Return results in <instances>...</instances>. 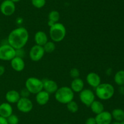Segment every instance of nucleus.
<instances>
[{
  "instance_id": "obj_35",
  "label": "nucleus",
  "mask_w": 124,
  "mask_h": 124,
  "mask_svg": "<svg viewBox=\"0 0 124 124\" xmlns=\"http://www.w3.org/2000/svg\"><path fill=\"white\" fill-rule=\"evenodd\" d=\"M120 124H124V120H122V121L120 122Z\"/></svg>"
},
{
  "instance_id": "obj_20",
  "label": "nucleus",
  "mask_w": 124,
  "mask_h": 124,
  "mask_svg": "<svg viewBox=\"0 0 124 124\" xmlns=\"http://www.w3.org/2000/svg\"><path fill=\"white\" fill-rule=\"evenodd\" d=\"M91 110L96 115L104 111V105L101 101L94 100L90 106Z\"/></svg>"
},
{
  "instance_id": "obj_5",
  "label": "nucleus",
  "mask_w": 124,
  "mask_h": 124,
  "mask_svg": "<svg viewBox=\"0 0 124 124\" xmlns=\"http://www.w3.org/2000/svg\"><path fill=\"white\" fill-rule=\"evenodd\" d=\"M25 88L30 94H36L43 90V81L36 77H30L25 81Z\"/></svg>"
},
{
  "instance_id": "obj_11",
  "label": "nucleus",
  "mask_w": 124,
  "mask_h": 124,
  "mask_svg": "<svg viewBox=\"0 0 124 124\" xmlns=\"http://www.w3.org/2000/svg\"><path fill=\"white\" fill-rule=\"evenodd\" d=\"M94 118L96 124H111L113 119L111 113L105 110L99 114H96Z\"/></svg>"
},
{
  "instance_id": "obj_19",
  "label": "nucleus",
  "mask_w": 124,
  "mask_h": 124,
  "mask_svg": "<svg viewBox=\"0 0 124 124\" xmlns=\"http://www.w3.org/2000/svg\"><path fill=\"white\" fill-rule=\"evenodd\" d=\"M70 88H71V89L74 92L79 93L81 91H82L84 89V82L79 77L74 79L71 82Z\"/></svg>"
},
{
  "instance_id": "obj_29",
  "label": "nucleus",
  "mask_w": 124,
  "mask_h": 124,
  "mask_svg": "<svg viewBox=\"0 0 124 124\" xmlns=\"http://www.w3.org/2000/svg\"><path fill=\"white\" fill-rule=\"evenodd\" d=\"M19 94H20L21 97H26V98H29V96L30 94V92H29V91L25 88L24 89H21Z\"/></svg>"
},
{
  "instance_id": "obj_26",
  "label": "nucleus",
  "mask_w": 124,
  "mask_h": 124,
  "mask_svg": "<svg viewBox=\"0 0 124 124\" xmlns=\"http://www.w3.org/2000/svg\"><path fill=\"white\" fill-rule=\"evenodd\" d=\"M31 4L35 7L37 9H41L46 4V0H31Z\"/></svg>"
},
{
  "instance_id": "obj_33",
  "label": "nucleus",
  "mask_w": 124,
  "mask_h": 124,
  "mask_svg": "<svg viewBox=\"0 0 124 124\" xmlns=\"http://www.w3.org/2000/svg\"><path fill=\"white\" fill-rule=\"evenodd\" d=\"M120 124V122L115 121V122H114L113 123H112V124Z\"/></svg>"
},
{
  "instance_id": "obj_36",
  "label": "nucleus",
  "mask_w": 124,
  "mask_h": 124,
  "mask_svg": "<svg viewBox=\"0 0 124 124\" xmlns=\"http://www.w3.org/2000/svg\"><path fill=\"white\" fill-rule=\"evenodd\" d=\"M66 124V123H65V124Z\"/></svg>"
},
{
  "instance_id": "obj_14",
  "label": "nucleus",
  "mask_w": 124,
  "mask_h": 124,
  "mask_svg": "<svg viewBox=\"0 0 124 124\" xmlns=\"http://www.w3.org/2000/svg\"><path fill=\"white\" fill-rule=\"evenodd\" d=\"M11 67L16 72H21L25 68V62L22 57L16 56L10 61Z\"/></svg>"
},
{
  "instance_id": "obj_13",
  "label": "nucleus",
  "mask_w": 124,
  "mask_h": 124,
  "mask_svg": "<svg viewBox=\"0 0 124 124\" xmlns=\"http://www.w3.org/2000/svg\"><path fill=\"white\" fill-rule=\"evenodd\" d=\"M59 88L57 83L53 80L46 79L43 80V90L48 93L54 94Z\"/></svg>"
},
{
  "instance_id": "obj_4",
  "label": "nucleus",
  "mask_w": 124,
  "mask_h": 124,
  "mask_svg": "<svg viewBox=\"0 0 124 124\" xmlns=\"http://www.w3.org/2000/svg\"><path fill=\"white\" fill-rule=\"evenodd\" d=\"M66 34L67 30L65 27L64 24L59 22L50 27V37L52 41L54 43H59L62 41L66 36Z\"/></svg>"
},
{
  "instance_id": "obj_10",
  "label": "nucleus",
  "mask_w": 124,
  "mask_h": 124,
  "mask_svg": "<svg viewBox=\"0 0 124 124\" xmlns=\"http://www.w3.org/2000/svg\"><path fill=\"white\" fill-rule=\"evenodd\" d=\"M16 10L15 4L11 0H4L0 5V11L5 16H11Z\"/></svg>"
},
{
  "instance_id": "obj_25",
  "label": "nucleus",
  "mask_w": 124,
  "mask_h": 124,
  "mask_svg": "<svg viewBox=\"0 0 124 124\" xmlns=\"http://www.w3.org/2000/svg\"><path fill=\"white\" fill-rule=\"evenodd\" d=\"M67 108L68 110L71 113H75L78 111L79 106L78 103L75 101L71 100L68 103H67Z\"/></svg>"
},
{
  "instance_id": "obj_32",
  "label": "nucleus",
  "mask_w": 124,
  "mask_h": 124,
  "mask_svg": "<svg viewBox=\"0 0 124 124\" xmlns=\"http://www.w3.org/2000/svg\"><path fill=\"white\" fill-rule=\"evenodd\" d=\"M5 67L2 65H0V77L2 76L5 72Z\"/></svg>"
},
{
  "instance_id": "obj_2",
  "label": "nucleus",
  "mask_w": 124,
  "mask_h": 124,
  "mask_svg": "<svg viewBox=\"0 0 124 124\" xmlns=\"http://www.w3.org/2000/svg\"><path fill=\"white\" fill-rule=\"evenodd\" d=\"M75 92L69 86H62L59 88L54 93V98L56 100L62 104H67L70 101L73 100Z\"/></svg>"
},
{
  "instance_id": "obj_12",
  "label": "nucleus",
  "mask_w": 124,
  "mask_h": 124,
  "mask_svg": "<svg viewBox=\"0 0 124 124\" xmlns=\"http://www.w3.org/2000/svg\"><path fill=\"white\" fill-rule=\"evenodd\" d=\"M87 83L92 87L96 88L101 83V79L99 74L94 72H91L87 74L86 77Z\"/></svg>"
},
{
  "instance_id": "obj_7",
  "label": "nucleus",
  "mask_w": 124,
  "mask_h": 124,
  "mask_svg": "<svg viewBox=\"0 0 124 124\" xmlns=\"http://www.w3.org/2000/svg\"><path fill=\"white\" fill-rule=\"evenodd\" d=\"M95 94L90 89H84L79 92V99L84 105L90 107L95 100Z\"/></svg>"
},
{
  "instance_id": "obj_34",
  "label": "nucleus",
  "mask_w": 124,
  "mask_h": 124,
  "mask_svg": "<svg viewBox=\"0 0 124 124\" xmlns=\"http://www.w3.org/2000/svg\"><path fill=\"white\" fill-rule=\"evenodd\" d=\"M11 1H13V2H14V3H15V2H19V1H20L21 0H11Z\"/></svg>"
},
{
  "instance_id": "obj_28",
  "label": "nucleus",
  "mask_w": 124,
  "mask_h": 124,
  "mask_svg": "<svg viewBox=\"0 0 124 124\" xmlns=\"http://www.w3.org/2000/svg\"><path fill=\"white\" fill-rule=\"evenodd\" d=\"M70 75L73 79L79 78L80 76V71L78 69L76 68H72L70 71Z\"/></svg>"
},
{
  "instance_id": "obj_21",
  "label": "nucleus",
  "mask_w": 124,
  "mask_h": 124,
  "mask_svg": "<svg viewBox=\"0 0 124 124\" xmlns=\"http://www.w3.org/2000/svg\"><path fill=\"white\" fill-rule=\"evenodd\" d=\"M113 119L117 122H121L124 120V111L121 108H116L111 112Z\"/></svg>"
},
{
  "instance_id": "obj_15",
  "label": "nucleus",
  "mask_w": 124,
  "mask_h": 124,
  "mask_svg": "<svg viewBox=\"0 0 124 124\" xmlns=\"http://www.w3.org/2000/svg\"><path fill=\"white\" fill-rule=\"evenodd\" d=\"M36 103L41 106L45 105L50 100V94L44 90H42L36 94L35 97Z\"/></svg>"
},
{
  "instance_id": "obj_22",
  "label": "nucleus",
  "mask_w": 124,
  "mask_h": 124,
  "mask_svg": "<svg viewBox=\"0 0 124 124\" xmlns=\"http://www.w3.org/2000/svg\"><path fill=\"white\" fill-rule=\"evenodd\" d=\"M114 80L116 85L119 86L124 85V70H120L115 74Z\"/></svg>"
},
{
  "instance_id": "obj_18",
  "label": "nucleus",
  "mask_w": 124,
  "mask_h": 124,
  "mask_svg": "<svg viewBox=\"0 0 124 124\" xmlns=\"http://www.w3.org/2000/svg\"><path fill=\"white\" fill-rule=\"evenodd\" d=\"M34 39L36 44L41 46H43L48 41L47 35L45 32L41 30L36 32L34 36Z\"/></svg>"
},
{
  "instance_id": "obj_17",
  "label": "nucleus",
  "mask_w": 124,
  "mask_h": 124,
  "mask_svg": "<svg viewBox=\"0 0 124 124\" xmlns=\"http://www.w3.org/2000/svg\"><path fill=\"white\" fill-rule=\"evenodd\" d=\"M7 102L9 103H16L21 98L20 94L18 91L12 89L7 91L5 96Z\"/></svg>"
},
{
  "instance_id": "obj_3",
  "label": "nucleus",
  "mask_w": 124,
  "mask_h": 124,
  "mask_svg": "<svg viewBox=\"0 0 124 124\" xmlns=\"http://www.w3.org/2000/svg\"><path fill=\"white\" fill-rule=\"evenodd\" d=\"M96 96L101 100H107L110 99L115 94V88L108 83H101L95 88Z\"/></svg>"
},
{
  "instance_id": "obj_8",
  "label": "nucleus",
  "mask_w": 124,
  "mask_h": 124,
  "mask_svg": "<svg viewBox=\"0 0 124 124\" xmlns=\"http://www.w3.org/2000/svg\"><path fill=\"white\" fill-rule=\"evenodd\" d=\"M17 109L23 113H28L32 110L33 104L31 100L26 97H21L16 103Z\"/></svg>"
},
{
  "instance_id": "obj_24",
  "label": "nucleus",
  "mask_w": 124,
  "mask_h": 124,
  "mask_svg": "<svg viewBox=\"0 0 124 124\" xmlns=\"http://www.w3.org/2000/svg\"><path fill=\"white\" fill-rule=\"evenodd\" d=\"M48 18L49 21H52L53 23H58L60 18V14L56 10H52L48 13Z\"/></svg>"
},
{
  "instance_id": "obj_27",
  "label": "nucleus",
  "mask_w": 124,
  "mask_h": 124,
  "mask_svg": "<svg viewBox=\"0 0 124 124\" xmlns=\"http://www.w3.org/2000/svg\"><path fill=\"white\" fill-rule=\"evenodd\" d=\"M6 119L8 124H18L19 123V118L15 114H12Z\"/></svg>"
},
{
  "instance_id": "obj_9",
  "label": "nucleus",
  "mask_w": 124,
  "mask_h": 124,
  "mask_svg": "<svg viewBox=\"0 0 124 124\" xmlns=\"http://www.w3.org/2000/svg\"><path fill=\"white\" fill-rule=\"evenodd\" d=\"M45 51L43 46L35 44L33 46L29 51V57L33 62H38L43 58Z\"/></svg>"
},
{
  "instance_id": "obj_31",
  "label": "nucleus",
  "mask_w": 124,
  "mask_h": 124,
  "mask_svg": "<svg viewBox=\"0 0 124 124\" xmlns=\"http://www.w3.org/2000/svg\"><path fill=\"white\" fill-rule=\"evenodd\" d=\"M0 124H8L6 118L0 116Z\"/></svg>"
},
{
  "instance_id": "obj_23",
  "label": "nucleus",
  "mask_w": 124,
  "mask_h": 124,
  "mask_svg": "<svg viewBox=\"0 0 124 124\" xmlns=\"http://www.w3.org/2000/svg\"><path fill=\"white\" fill-rule=\"evenodd\" d=\"M43 48L44 49L45 53H52L56 49V44L53 41H48L44 45Z\"/></svg>"
},
{
  "instance_id": "obj_6",
  "label": "nucleus",
  "mask_w": 124,
  "mask_h": 124,
  "mask_svg": "<svg viewBox=\"0 0 124 124\" xmlns=\"http://www.w3.org/2000/svg\"><path fill=\"white\" fill-rule=\"evenodd\" d=\"M16 56V50L8 44L0 46V60L11 61Z\"/></svg>"
},
{
  "instance_id": "obj_1",
  "label": "nucleus",
  "mask_w": 124,
  "mask_h": 124,
  "mask_svg": "<svg viewBox=\"0 0 124 124\" xmlns=\"http://www.w3.org/2000/svg\"><path fill=\"white\" fill-rule=\"evenodd\" d=\"M29 38L28 30L23 27L16 28L10 32L8 36V44L16 50L23 49Z\"/></svg>"
},
{
  "instance_id": "obj_30",
  "label": "nucleus",
  "mask_w": 124,
  "mask_h": 124,
  "mask_svg": "<svg viewBox=\"0 0 124 124\" xmlns=\"http://www.w3.org/2000/svg\"><path fill=\"white\" fill-rule=\"evenodd\" d=\"M85 124H96L95 118L92 117L88 118V119L86 120Z\"/></svg>"
},
{
  "instance_id": "obj_16",
  "label": "nucleus",
  "mask_w": 124,
  "mask_h": 124,
  "mask_svg": "<svg viewBox=\"0 0 124 124\" xmlns=\"http://www.w3.org/2000/svg\"><path fill=\"white\" fill-rule=\"evenodd\" d=\"M13 114V108L10 103L4 102L0 104V116L7 119Z\"/></svg>"
}]
</instances>
